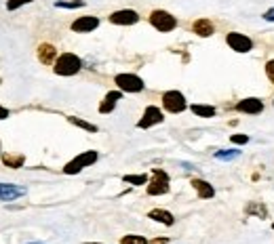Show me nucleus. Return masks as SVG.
<instances>
[{"instance_id": "nucleus-1", "label": "nucleus", "mask_w": 274, "mask_h": 244, "mask_svg": "<svg viewBox=\"0 0 274 244\" xmlns=\"http://www.w3.org/2000/svg\"><path fill=\"white\" fill-rule=\"evenodd\" d=\"M53 70L59 76H74V74H78L83 70V61L74 53H64V55L57 57V61L53 64Z\"/></svg>"}, {"instance_id": "nucleus-2", "label": "nucleus", "mask_w": 274, "mask_h": 244, "mask_svg": "<svg viewBox=\"0 0 274 244\" xmlns=\"http://www.w3.org/2000/svg\"><path fill=\"white\" fill-rule=\"evenodd\" d=\"M99 154L93 149H89V151H83L80 156H76L74 160H70L66 166H64V173L66 175H76V173H80L83 169H87V166H91L93 162H97Z\"/></svg>"}, {"instance_id": "nucleus-3", "label": "nucleus", "mask_w": 274, "mask_h": 244, "mask_svg": "<svg viewBox=\"0 0 274 244\" xmlns=\"http://www.w3.org/2000/svg\"><path fill=\"white\" fill-rule=\"evenodd\" d=\"M150 23L154 25L158 32H173V29L177 27V19L167 11H152L150 13Z\"/></svg>"}, {"instance_id": "nucleus-4", "label": "nucleus", "mask_w": 274, "mask_h": 244, "mask_svg": "<svg viewBox=\"0 0 274 244\" xmlns=\"http://www.w3.org/2000/svg\"><path fill=\"white\" fill-rule=\"evenodd\" d=\"M162 108L171 114H179L188 108V103H186V97L181 95L179 90H167L162 95Z\"/></svg>"}, {"instance_id": "nucleus-5", "label": "nucleus", "mask_w": 274, "mask_h": 244, "mask_svg": "<svg viewBox=\"0 0 274 244\" xmlns=\"http://www.w3.org/2000/svg\"><path fill=\"white\" fill-rule=\"evenodd\" d=\"M114 82L118 84L120 90H125V93H140V90H144V80L140 78V76L135 74H118Z\"/></svg>"}, {"instance_id": "nucleus-6", "label": "nucleus", "mask_w": 274, "mask_h": 244, "mask_svg": "<svg viewBox=\"0 0 274 244\" xmlns=\"http://www.w3.org/2000/svg\"><path fill=\"white\" fill-rule=\"evenodd\" d=\"M169 192V175L160 169H154V179L150 181L148 186V194L150 196H162Z\"/></svg>"}, {"instance_id": "nucleus-7", "label": "nucleus", "mask_w": 274, "mask_h": 244, "mask_svg": "<svg viewBox=\"0 0 274 244\" xmlns=\"http://www.w3.org/2000/svg\"><path fill=\"white\" fill-rule=\"evenodd\" d=\"M226 42H228V47H230L232 51H236V53H249L253 49L251 38L245 36V34H238V32H230L226 36Z\"/></svg>"}, {"instance_id": "nucleus-8", "label": "nucleus", "mask_w": 274, "mask_h": 244, "mask_svg": "<svg viewBox=\"0 0 274 244\" xmlns=\"http://www.w3.org/2000/svg\"><path fill=\"white\" fill-rule=\"evenodd\" d=\"M165 118H162V112L156 108V105H148L142 120L137 122V127L140 129H150V127H154V125H160Z\"/></svg>"}, {"instance_id": "nucleus-9", "label": "nucleus", "mask_w": 274, "mask_h": 244, "mask_svg": "<svg viewBox=\"0 0 274 244\" xmlns=\"http://www.w3.org/2000/svg\"><path fill=\"white\" fill-rule=\"evenodd\" d=\"M110 21L114 25H133V23L140 21V15H137L135 11H131V9H123V11L112 13L110 15Z\"/></svg>"}, {"instance_id": "nucleus-10", "label": "nucleus", "mask_w": 274, "mask_h": 244, "mask_svg": "<svg viewBox=\"0 0 274 244\" xmlns=\"http://www.w3.org/2000/svg\"><path fill=\"white\" fill-rule=\"evenodd\" d=\"M99 27V19L93 17V15H85V17H78L72 23V29L78 34H87V32H93V29Z\"/></svg>"}, {"instance_id": "nucleus-11", "label": "nucleus", "mask_w": 274, "mask_h": 244, "mask_svg": "<svg viewBox=\"0 0 274 244\" xmlns=\"http://www.w3.org/2000/svg\"><path fill=\"white\" fill-rule=\"evenodd\" d=\"M236 110L242 114H262L264 112V101H260L257 97H247L236 103Z\"/></svg>"}, {"instance_id": "nucleus-12", "label": "nucleus", "mask_w": 274, "mask_h": 244, "mask_svg": "<svg viewBox=\"0 0 274 244\" xmlns=\"http://www.w3.org/2000/svg\"><path fill=\"white\" fill-rule=\"evenodd\" d=\"M25 188L21 186H13V183H0V200H15V198L25 196Z\"/></svg>"}, {"instance_id": "nucleus-13", "label": "nucleus", "mask_w": 274, "mask_h": 244, "mask_svg": "<svg viewBox=\"0 0 274 244\" xmlns=\"http://www.w3.org/2000/svg\"><path fill=\"white\" fill-rule=\"evenodd\" d=\"M192 29H194V34H199L201 38H209V36H213L215 34V25H213V21L211 19H196L194 21V25H192Z\"/></svg>"}, {"instance_id": "nucleus-14", "label": "nucleus", "mask_w": 274, "mask_h": 244, "mask_svg": "<svg viewBox=\"0 0 274 244\" xmlns=\"http://www.w3.org/2000/svg\"><path fill=\"white\" fill-rule=\"evenodd\" d=\"M38 59L42 61L44 66L55 64V61H57V49L53 47V44H49V42L40 44V47H38Z\"/></svg>"}, {"instance_id": "nucleus-15", "label": "nucleus", "mask_w": 274, "mask_h": 244, "mask_svg": "<svg viewBox=\"0 0 274 244\" xmlns=\"http://www.w3.org/2000/svg\"><path fill=\"white\" fill-rule=\"evenodd\" d=\"M120 97H123V90H112V93H108L105 99L101 101V105H99V112L101 114H110L116 108V103L120 101Z\"/></svg>"}, {"instance_id": "nucleus-16", "label": "nucleus", "mask_w": 274, "mask_h": 244, "mask_svg": "<svg viewBox=\"0 0 274 244\" xmlns=\"http://www.w3.org/2000/svg\"><path fill=\"white\" fill-rule=\"evenodd\" d=\"M148 217H150V219H154V221H158V223H165V225H173V223H175V217L171 215L169 210H162V208L150 210V212H148Z\"/></svg>"}, {"instance_id": "nucleus-17", "label": "nucleus", "mask_w": 274, "mask_h": 244, "mask_svg": "<svg viewBox=\"0 0 274 244\" xmlns=\"http://www.w3.org/2000/svg\"><path fill=\"white\" fill-rule=\"evenodd\" d=\"M192 188L196 190V194H199L201 198H213V196H215L213 186H209V183L203 181V179H192Z\"/></svg>"}, {"instance_id": "nucleus-18", "label": "nucleus", "mask_w": 274, "mask_h": 244, "mask_svg": "<svg viewBox=\"0 0 274 244\" xmlns=\"http://www.w3.org/2000/svg\"><path fill=\"white\" fill-rule=\"evenodd\" d=\"M192 112L201 118H213L215 116V108L213 105H201V103H194L192 105Z\"/></svg>"}, {"instance_id": "nucleus-19", "label": "nucleus", "mask_w": 274, "mask_h": 244, "mask_svg": "<svg viewBox=\"0 0 274 244\" xmlns=\"http://www.w3.org/2000/svg\"><path fill=\"white\" fill-rule=\"evenodd\" d=\"M245 210H247V215H255V217H260V219H266V217H268V208L262 206V204H257V202L247 204Z\"/></svg>"}, {"instance_id": "nucleus-20", "label": "nucleus", "mask_w": 274, "mask_h": 244, "mask_svg": "<svg viewBox=\"0 0 274 244\" xmlns=\"http://www.w3.org/2000/svg\"><path fill=\"white\" fill-rule=\"evenodd\" d=\"M3 162L5 166H9V169H19V166L25 162V158L19 154V156H13V154H5L3 156Z\"/></svg>"}, {"instance_id": "nucleus-21", "label": "nucleus", "mask_w": 274, "mask_h": 244, "mask_svg": "<svg viewBox=\"0 0 274 244\" xmlns=\"http://www.w3.org/2000/svg\"><path fill=\"white\" fill-rule=\"evenodd\" d=\"M238 156H240V149H220V151H215V158L217 160H224V162L234 160Z\"/></svg>"}, {"instance_id": "nucleus-22", "label": "nucleus", "mask_w": 274, "mask_h": 244, "mask_svg": "<svg viewBox=\"0 0 274 244\" xmlns=\"http://www.w3.org/2000/svg\"><path fill=\"white\" fill-rule=\"evenodd\" d=\"M55 7L57 9H78V7H85V0H57Z\"/></svg>"}, {"instance_id": "nucleus-23", "label": "nucleus", "mask_w": 274, "mask_h": 244, "mask_svg": "<svg viewBox=\"0 0 274 244\" xmlns=\"http://www.w3.org/2000/svg\"><path fill=\"white\" fill-rule=\"evenodd\" d=\"M70 122H72V125L74 127H80V129H85V131H89V133H97V127L95 125H91V122H85V120H80V118H68Z\"/></svg>"}, {"instance_id": "nucleus-24", "label": "nucleus", "mask_w": 274, "mask_h": 244, "mask_svg": "<svg viewBox=\"0 0 274 244\" xmlns=\"http://www.w3.org/2000/svg\"><path fill=\"white\" fill-rule=\"evenodd\" d=\"M123 179H125V183H131V186H146V181H148L146 175H125Z\"/></svg>"}, {"instance_id": "nucleus-25", "label": "nucleus", "mask_w": 274, "mask_h": 244, "mask_svg": "<svg viewBox=\"0 0 274 244\" xmlns=\"http://www.w3.org/2000/svg\"><path fill=\"white\" fill-rule=\"evenodd\" d=\"M120 244H148V240L144 236H135V234H129L120 240Z\"/></svg>"}, {"instance_id": "nucleus-26", "label": "nucleus", "mask_w": 274, "mask_h": 244, "mask_svg": "<svg viewBox=\"0 0 274 244\" xmlns=\"http://www.w3.org/2000/svg\"><path fill=\"white\" fill-rule=\"evenodd\" d=\"M30 3H34V0H9L7 9H9V11H15V9H19V7H23V5H30Z\"/></svg>"}, {"instance_id": "nucleus-27", "label": "nucleus", "mask_w": 274, "mask_h": 244, "mask_svg": "<svg viewBox=\"0 0 274 244\" xmlns=\"http://www.w3.org/2000/svg\"><path fill=\"white\" fill-rule=\"evenodd\" d=\"M230 141L232 143H238V145L249 143V135H230Z\"/></svg>"}, {"instance_id": "nucleus-28", "label": "nucleus", "mask_w": 274, "mask_h": 244, "mask_svg": "<svg viewBox=\"0 0 274 244\" xmlns=\"http://www.w3.org/2000/svg\"><path fill=\"white\" fill-rule=\"evenodd\" d=\"M266 76H268V80L274 84V59H270L266 64Z\"/></svg>"}, {"instance_id": "nucleus-29", "label": "nucleus", "mask_w": 274, "mask_h": 244, "mask_svg": "<svg viewBox=\"0 0 274 244\" xmlns=\"http://www.w3.org/2000/svg\"><path fill=\"white\" fill-rule=\"evenodd\" d=\"M264 19H266V21H274V7L264 13Z\"/></svg>"}, {"instance_id": "nucleus-30", "label": "nucleus", "mask_w": 274, "mask_h": 244, "mask_svg": "<svg viewBox=\"0 0 274 244\" xmlns=\"http://www.w3.org/2000/svg\"><path fill=\"white\" fill-rule=\"evenodd\" d=\"M5 118H9V110L0 105V120H5Z\"/></svg>"}, {"instance_id": "nucleus-31", "label": "nucleus", "mask_w": 274, "mask_h": 244, "mask_svg": "<svg viewBox=\"0 0 274 244\" xmlns=\"http://www.w3.org/2000/svg\"><path fill=\"white\" fill-rule=\"evenodd\" d=\"M152 244H167V238H160V240H154Z\"/></svg>"}, {"instance_id": "nucleus-32", "label": "nucleus", "mask_w": 274, "mask_h": 244, "mask_svg": "<svg viewBox=\"0 0 274 244\" xmlns=\"http://www.w3.org/2000/svg\"><path fill=\"white\" fill-rule=\"evenodd\" d=\"M30 244H40V242H30Z\"/></svg>"}, {"instance_id": "nucleus-33", "label": "nucleus", "mask_w": 274, "mask_h": 244, "mask_svg": "<svg viewBox=\"0 0 274 244\" xmlns=\"http://www.w3.org/2000/svg\"><path fill=\"white\" fill-rule=\"evenodd\" d=\"M87 244H95V242H87Z\"/></svg>"}, {"instance_id": "nucleus-34", "label": "nucleus", "mask_w": 274, "mask_h": 244, "mask_svg": "<svg viewBox=\"0 0 274 244\" xmlns=\"http://www.w3.org/2000/svg\"><path fill=\"white\" fill-rule=\"evenodd\" d=\"M272 230H274V223H272Z\"/></svg>"}, {"instance_id": "nucleus-35", "label": "nucleus", "mask_w": 274, "mask_h": 244, "mask_svg": "<svg viewBox=\"0 0 274 244\" xmlns=\"http://www.w3.org/2000/svg\"><path fill=\"white\" fill-rule=\"evenodd\" d=\"M0 82H3V80H0Z\"/></svg>"}, {"instance_id": "nucleus-36", "label": "nucleus", "mask_w": 274, "mask_h": 244, "mask_svg": "<svg viewBox=\"0 0 274 244\" xmlns=\"http://www.w3.org/2000/svg\"><path fill=\"white\" fill-rule=\"evenodd\" d=\"M272 103H274V101H272Z\"/></svg>"}]
</instances>
